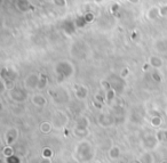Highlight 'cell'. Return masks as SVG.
Listing matches in <instances>:
<instances>
[{
  "mask_svg": "<svg viewBox=\"0 0 167 163\" xmlns=\"http://www.w3.org/2000/svg\"><path fill=\"white\" fill-rule=\"evenodd\" d=\"M38 82H39V79L37 75L32 74L30 75L28 79H26V86H28L29 88H31V89H33V88L38 87Z\"/></svg>",
  "mask_w": 167,
  "mask_h": 163,
  "instance_id": "2",
  "label": "cell"
},
{
  "mask_svg": "<svg viewBox=\"0 0 167 163\" xmlns=\"http://www.w3.org/2000/svg\"><path fill=\"white\" fill-rule=\"evenodd\" d=\"M77 96L79 98H85L87 96V89L85 87H79L77 89Z\"/></svg>",
  "mask_w": 167,
  "mask_h": 163,
  "instance_id": "6",
  "label": "cell"
},
{
  "mask_svg": "<svg viewBox=\"0 0 167 163\" xmlns=\"http://www.w3.org/2000/svg\"><path fill=\"white\" fill-rule=\"evenodd\" d=\"M7 162L8 163H21L19 162V159L17 156H10V157H7Z\"/></svg>",
  "mask_w": 167,
  "mask_h": 163,
  "instance_id": "16",
  "label": "cell"
},
{
  "mask_svg": "<svg viewBox=\"0 0 167 163\" xmlns=\"http://www.w3.org/2000/svg\"><path fill=\"white\" fill-rule=\"evenodd\" d=\"M164 13H165V14L167 13V7H166V8H165V7H163V8H161V14H163V15H164Z\"/></svg>",
  "mask_w": 167,
  "mask_h": 163,
  "instance_id": "23",
  "label": "cell"
},
{
  "mask_svg": "<svg viewBox=\"0 0 167 163\" xmlns=\"http://www.w3.org/2000/svg\"><path fill=\"white\" fill-rule=\"evenodd\" d=\"M12 134H13V129H10L9 131L7 132V144H12L17 137V132H15L14 135H12Z\"/></svg>",
  "mask_w": 167,
  "mask_h": 163,
  "instance_id": "4",
  "label": "cell"
},
{
  "mask_svg": "<svg viewBox=\"0 0 167 163\" xmlns=\"http://www.w3.org/2000/svg\"><path fill=\"white\" fill-rule=\"evenodd\" d=\"M93 163H100V162H93Z\"/></svg>",
  "mask_w": 167,
  "mask_h": 163,
  "instance_id": "25",
  "label": "cell"
},
{
  "mask_svg": "<svg viewBox=\"0 0 167 163\" xmlns=\"http://www.w3.org/2000/svg\"><path fill=\"white\" fill-rule=\"evenodd\" d=\"M33 103L37 104L38 106H42V105L46 103V99H45L42 96L38 95V96H35V98H33Z\"/></svg>",
  "mask_w": 167,
  "mask_h": 163,
  "instance_id": "8",
  "label": "cell"
},
{
  "mask_svg": "<svg viewBox=\"0 0 167 163\" xmlns=\"http://www.w3.org/2000/svg\"><path fill=\"white\" fill-rule=\"evenodd\" d=\"M47 85V78H45L44 75H41V79H39V82H38V87L39 89H42L45 86Z\"/></svg>",
  "mask_w": 167,
  "mask_h": 163,
  "instance_id": "14",
  "label": "cell"
},
{
  "mask_svg": "<svg viewBox=\"0 0 167 163\" xmlns=\"http://www.w3.org/2000/svg\"><path fill=\"white\" fill-rule=\"evenodd\" d=\"M86 23H87V21H86L85 16H79V17H77L75 24H76L78 28H82V26H85L86 25Z\"/></svg>",
  "mask_w": 167,
  "mask_h": 163,
  "instance_id": "5",
  "label": "cell"
},
{
  "mask_svg": "<svg viewBox=\"0 0 167 163\" xmlns=\"http://www.w3.org/2000/svg\"><path fill=\"white\" fill-rule=\"evenodd\" d=\"M44 157L45 159H48V157H51L52 155H53V152H52L51 148H45L44 150Z\"/></svg>",
  "mask_w": 167,
  "mask_h": 163,
  "instance_id": "15",
  "label": "cell"
},
{
  "mask_svg": "<svg viewBox=\"0 0 167 163\" xmlns=\"http://www.w3.org/2000/svg\"><path fill=\"white\" fill-rule=\"evenodd\" d=\"M41 130L44 132H48L49 130H51V125H49V123H42V125H41Z\"/></svg>",
  "mask_w": 167,
  "mask_h": 163,
  "instance_id": "18",
  "label": "cell"
},
{
  "mask_svg": "<svg viewBox=\"0 0 167 163\" xmlns=\"http://www.w3.org/2000/svg\"><path fill=\"white\" fill-rule=\"evenodd\" d=\"M140 161H141V163H152V156L149 153H145Z\"/></svg>",
  "mask_w": 167,
  "mask_h": 163,
  "instance_id": "10",
  "label": "cell"
},
{
  "mask_svg": "<svg viewBox=\"0 0 167 163\" xmlns=\"http://www.w3.org/2000/svg\"><path fill=\"white\" fill-rule=\"evenodd\" d=\"M152 78H153L154 81H157V82H160L161 81V76L159 75V73H158L157 71L152 73Z\"/></svg>",
  "mask_w": 167,
  "mask_h": 163,
  "instance_id": "19",
  "label": "cell"
},
{
  "mask_svg": "<svg viewBox=\"0 0 167 163\" xmlns=\"http://www.w3.org/2000/svg\"><path fill=\"white\" fill-rule=\"evenodd\" d=\"M157 145V138L154 136H148L145 138V146L149 148H153Z\"/></svg>",
  "mask_w": 167,
  "mask_h": 163,
  "instance_id": "3",
  "label": "cell"
},
{
  "mask_svg": "<svg viewBox=\"0 0 167 163\" xmlns=\"http://www.w3.org/2000/svg\"><path fill=\"white\" fill-rule=\"evenodd\" d=\"M3 154H5L6 156H8V157L13 156V150H12L10 147L5 148V150H3Z\"/></svg>",
  "mask_w": 167,
  "mask_h": 163,
  "instance_id": "17",
  "label": "cell"
},
{
  "mask_svg": "<svg viewBox=\"0 0 167 163\" xmlns=\"http://www.w3.org/2000/svg\"><path fill=\"white\" fill-rule=\"evenodd\" d=\"M64 30L70 34V33H72V31H75V25L71 22H66L65 24H64Z\"/></svg>",
  "mask_w": 167,
  "mask_h": 163,
  "instance_id": "9",
  "label": "cell"
},
{
  "mask_svg": "<svg viewBox=\"0 0 167 163\" xmlns=\"http://www.w3.org/2000/svg\"><path fill=\"white\" fill-rule=\"evenodd\" d=\"M10 96L12 98L15 100H24L25 99V94H24V91L21 90V89H13V90L10 91Z\"/></svg>",
  "mask_w": 167,
  "mask_h": 163,
  "instance_id": "1",
  "label": "cell"
},
{
  "mask_svg": "<svg viewBox=\"0 0 167 163\" xmlns=\"http://www.w3.org/2000/svg\"><path fill=\"white\" fill-rule=\"evenodd\" d=\"M158 139L161 141H167V131H165V130H161V131L158 132L157 135Z\"/></svg>",
  "mask_w": 167,
  "mask_h": 163,
  "instance_id": "12",
  "label": "cell"
},
{
  "mask_svg": "<svg viewBox=\"0 0 167 163\" xmlns=\"http://www.w3.org/2000/svg\"><path fill=\"white\" fill-rule=\"evenodd\" d=\"M111 159H117V157H119V148L118 147H114L112 150H110V153H109Z\"/></svg>",
  "mask_w": 167,
  "mask_h": 163,
  "instance_id": "11",
  "label": "cell"
},
{
  "mask_svg": "<svg viewBox=\"0 0 167 163\" xmlns=\"http://www.w3.org/2000/svg\"><path fill=\"white\" fill-rule=\"evenodd\" d=\"M41 163H51V161L48 160V159H45V160L41 161Z\"/></svg>",
  "mask_w": 167,
  "mask_h": 163,
  "instance_id": "24",
  "label": "cell"
},
{
  "mask_svg": "<svg viewBox=\"0 0 167 163\" xmlns=\"http://www.w3.org/2000/svg\"><path fill=\"white\" fill-rule=\"evenodd\" d=\"M85 16V18H86V21L87 22H91V21H93V14H86V15H84Z\"/></svg>",
  "mask_w": 167,
  "mask_h": 163,
  "instance_id": "21",
  "label": "cell"
},
{
  "mask_svg": "<svg viewBox=\"0 0 167 163\" xmlns=\"http://www.w3.org/2000/svg\"><path fill=\"white\" fill-rule=\"evenodd\" d=\"M160 123H161L160 118L156 116V118H153V119H152V124H153V125H159Z\"/></svg>",
  "mask_w": 167,
  "mask_h": 163,
  "instance_id": "20",
  "label": "cell"
},
{
  "mask_svg": "<svg viewBox=\"0 0 167 163\" xmlns=\"http://www.w3.org/2000/svg\"><path fill=\"white\" fill-rule=\"evenodd\" d=\"M100 122L102 123L103 125H109L111 123V119L110 116H105V115H102L100 118Z\"/></svg>",
  "mask_w": 167,
  "mask_h": 163,
  "instance_id": "13",
  "label": "cell"
},
{
  "mask_svg": "<svg viewBox=\"0 0 167 163\" xmlns=\"http://www.w3.org/2000/svg\"><path fill=\"white\" fill-rule=\"evenodd\" d=\"M150 63H151V65L154 66V67H160L163 65V62H161L160 58H158V57H151L150 58Z\"/></svg>",
  "mask_w": 167,
  "mask_h": 163,
  "instance_id": "7",
  "label": "cell"
},
{
  "mask_svg": "<svg viewBox=\"0 0 167 163\" xmlns=\"http://www.w3.org/2000/svg\"><path fill=\"white\" fill-rule=\"evenodd\" d=\"M114 90L109 91V92H108V99H109V100L112 99V98H114Z\"/></svg>",
  "mask_w": 167,
  "mask_h": 163,
  "instance_id": "22",
  "label": "cell"
}]
</instances>
